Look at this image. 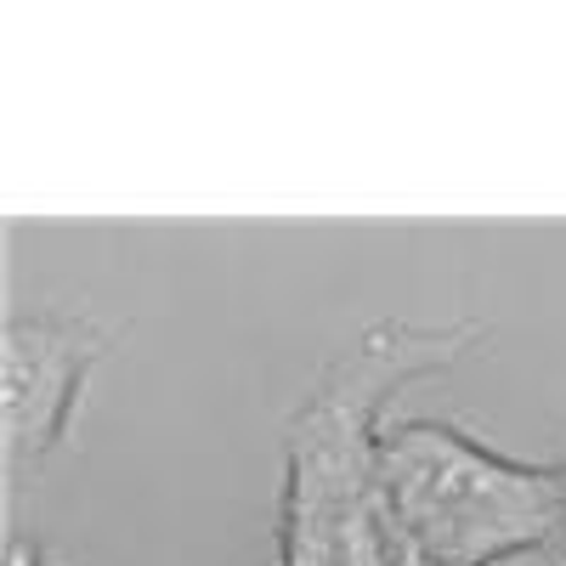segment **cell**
Masks as SVG:
<instances>
[{
	"label": "cell",
	"instance_id": "6da1fadb",
	"mask_svg": "<svg viewBox=\"0 0 566 566\" xmlns=\"http://www.w3.org/2000/svg\"><path fill=\"white\" fill-rule=\"evenodd\" d=\"M482 340V317H380L323 363L283 424L277 566H408L386 488V408L397 391L459 368Z\"/></svg>",
	"mask_w": 566,
	"mask_h": 566
},
{
	"label": "cell",
	"instance_id": "7a4b0ae2",
	"mask_svg": "<svg viewBox=\"0 0 566 566\" xmlns=\"http://www.w3.org/2000/svg\"><path fill=\"white\" fill-rule=\"evenodd\" d=\"M386 488L408 566H515L560 538L555 464L499 453L453 419L386 424Z\"/></svg>",
	"mask_w": 566,
	"mask_h": 566
},
{
	"label": "cell",
	"instance_id": "3957f363",
	"mask_svg": "<svg viewBox=\"0 0 566 566\" xmlns=\"http://www.w3.org/2000/svg\"><path fill=\"white\" fill-rule=\"evenodd\" d=\"M108 352L103 323L85 312H12L0 335V424L12 482L52 459L85 408V386Z\"/></svg>",
	"mask_w": 566,
	"mask_h": 566
},
{
	"label": "cell",
	"instance_id": "277c9868",
	"mask_svg": "<svg viewBox=\"0 0 566 566\" xmlns=\"http://www.w3.org/2000/svg\"><path fill=\"white\" fill-rule=\"evenodd\" d=\"M7 566H40V555H34L23 538H12V549H7Z\"/></svg>",
	"mask_w": 566,
	"mask_h": 566
},
{
	"label": "cell",
	"instance_id": "5b68a950",
	"mask_svg": "<svg viewBox=\"0 0 566 566\" xmlns=\"http://www.w3.org/2000/svg\"><path fill=\"white\" fill-rule=\"evenodd\" d=\"M555 482H560V538H566V453L555 459Z\"/></svg>",
	"mask_w": 566,
	"mask_h": 566
}]
</instances>
